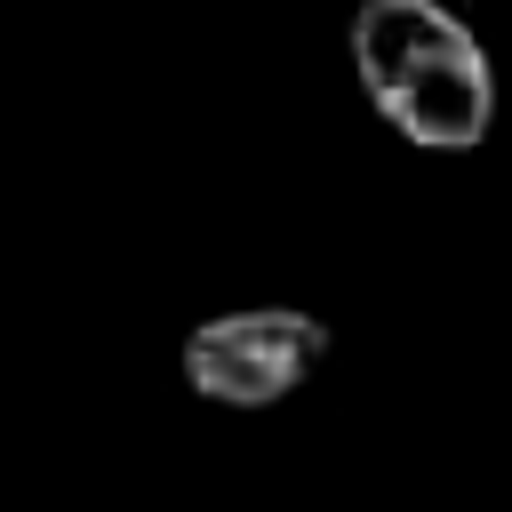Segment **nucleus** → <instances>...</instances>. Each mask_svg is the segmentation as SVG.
<instances>
[{"instance_id":"nucleus-1","label":"nucleus","mask_w":512,"mask_h":512,"mask_svg":"<svg viewBox=\"0 0 512 512\" xmlns=\"http://www.w3.org/2000/svg\"><path fill=\"white\" fill-rule=\"evenodd\" d=\"M352 72L360 96L424 152H472L496 120V80L464 16L440 0H360L352 16Z\"/></svg>"},{"instance_id":"nucleus-2","label":"nucleus","mask_w":512,"mask_h":512,"mask_svg":"<svg viewBox=\"0 0 512 512\" xmlns=\"http://www.w3.org/2000/svg\"><path fill=\"white\" fill-rule=\"evenodd\" d=\"M328 360V328L296 304L216 312L184 336V384L216 408H272Z\"/></svg>"}]
</instances>
